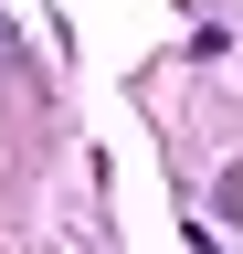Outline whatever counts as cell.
Listing matches in <instances>:
<instances>
[{"mask_svg": "<svg viewBox=\"0 0 243 254\" xmlns=\"http://www.w3.org/2000/svg\"><path fill=\"white\" fill-rule=\"evenodd\" d=\"M0 64H11V21H0Z\"/></svg>", "mask_w": 243, "mask_h": 254, "instance_id": "1", "label": "cell"}]
</instances>
